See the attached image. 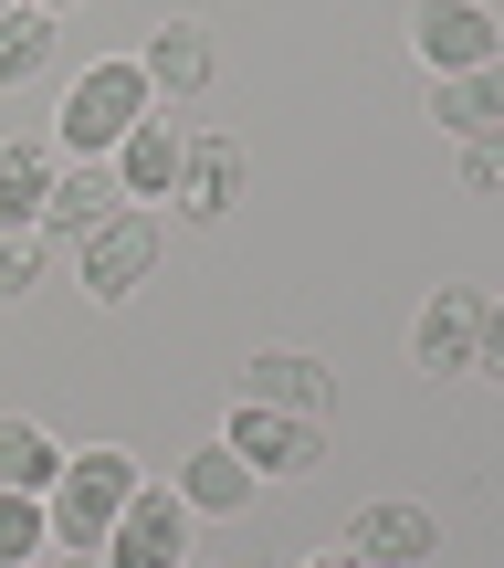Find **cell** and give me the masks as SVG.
Masks as SVG:
<instances>
[{
    "instance_id": "6",
    "label": "cell",
    "mask_w": 504,
    "mask_h": 568,
    "mask_svg": "<svg viewBox=\"0 0 504 568\" xmlns=\"http://www.w3.org/2000/svg\"><path fill=\"white\" fill-rule=\"evenodd\" d=\"M410 53H421V74H473V63H504V21L484 0H410Z\"/></svg>"
},
{
    "instance_id": "1",
    "label": "cell",
    "mask_w": 504,
    "mask_h": 568,
    "mask_svg": "<svg viewBox=\"0 0 504 568\" xmlns=\"http://www.w3.org/2000/svg\"><path fill=\"white\" fill-rule=\"evenodd\" d=\"M147 485V464L126 443H84V453H63V474H53V495H42V527H53V548H105V527L126 516V495Z\"/></svg>"
},
{
    "instance_id": "26",
    "label": "cell",
    "mask_w": 504,
    "mask_h": 568,
    "mask_svg": "<svg viewBox=\"0 0 504 568\" xmlns=\"http://www.w3.org/2000/svg\"><path fill=\"white\" fill-rule=\"evenodd\" d=\"M0 11H11V0H0Z\"/></svg>"
},
{
    "instance_id": "9",
    "label": "cell",
    "mask_w": 504,
    "mask_h": 568,
    "mask_svg": "<svg viewBox=\"0 0 504 568\" xmlns=\"http://www.w3.org/2000/svg\"><path fill=\"white\" fill-rule=\"evenodd\" d=\"M126 211V190H116V169L105 159H53V190H42V243H84L95 222H116Z\"/></svg>"
},
{
    "instance_id": "27",
    "label": "cell",
    "mask_w": 504,
    "mask_h": 568,
    "mask_svg": "<svg viewBox=\"0 0 504 568\" xmlns=\"http://www.w3.org/2000/svg\"><path fill=\"white\" fill-rule=\"evenodd\" d=\"M32 568H42V558H32Z\"/></svg>"
},
{
    "instance_id": "11",
    "label": "cell",
    "mask_w": 504,
    "mask_h": 568,
    "mask_svg": "<svg viewBox=\"0 0 504 568\" xmlns=\"http://www.w3.org/2000/svg\"><path fill=\"white\" fill-rule=\"evenodd\" d=\"M243 400L326 422V410H337V368H326V358H305V347H253V368H243Z\"/></svg>"
},
{
    "instance_id": "3",
    "label": "cell",
    "mask_w": 504,
    "mask_h": 568,
    "mask_svg": "<svg viewBox=\"0 0 504 568\" xmlns=\"http://www.w3.org/2000/svg\"><path fill=\"white\" fill-rule=\"evenodd\" d=\"M158 253H168V222H158L147 201H126L116 222H95V232L74 243V274H84V295H95V305H126L147 274H158Z\"/></svg>"
},
{
    "instance_id": "21",
    "label": "cell",
    "mask_w": 504,
    "mask_h": 568,
    "mask_svg": "<svg viewBox=\"0 0 504 568\" xmlns=\"http://www.w3.org/2000/svg\"><path fill=\"white\" fill-rule=\"evenodd\" d=\"M463 190H504V126H494V138H473V148H463Z\"/></svg>"
},
{
    "instance_id": "17",
    "label": "cell",
    "mask_w": 504,
    "mask_h": 568,
    "mask_svg": "<svg viewBox=\"0 0 504 568\" xmlns=\"http://www.w3.org/2000/svg\"><path fill=\"white\" fill-rule=\"evenodd\" d=\"M42 190H53V148L0 138V232H32L42 222Z\"/></svg>"
},
{
    "instance_id": "13",
    "label": "cell",
    "mask_w": 504,
    "mask_h": 568,
    "mask_svg": "<svg viewBox=\"0 0 504 568\" xmlns=\"http://www.w3.org/2000/svg\"><path fill=\"white\" fill-rule=\"evenodd\" d=\"M137 74H147V95H200V84H210V21L168 11L158 32L137 42Z\"/></svg>"
},
{
    "instance_id": "22",
    "label": "cell",
    "mask_w": 504,
    "mask_h": 568,
    "mask_svg": "<svg viewBox=\"0 0 504 568\" xmlns=\"http://www.w3.org/2000/svg\"><path fill=\"white\" fill-rule=\"evenodd\" d=\"M473 368H484V379H504V295L484 305V358H473Z\"/></svg>"
},
{
    "instance_id": "16",
    "label": "cell",
    "mask_w": 504,
    "mask_h": 568,
    "mask_svg": "<svg viewBox=\"0 0 504 568\" xmlns=\"http://www.w3.org/2000/svg\"><path fill=\"white\" fill-rule=\"evenodd\" d=\"M53 53H63V21L32 11V0H11V11H0V84H42Z\"/></svg>"
},
{
    "instance_id": "24",
    "label": "cell",
    "mask_w": 504,
    "mask_h": 568,
    "mask_svg": "<svg viewBox=\"0 0 504 568\" xmlns=\"http://www.w3.org/2000/svg\"><path fill=\"white\" fill-rule=\"evenodd\" d=\"M305 568H358V558H347V548H326V558H305Z\"/></svg>"
},
{
    "instance_id": "5",
    "label": "cell",
    "mask_w": 504,
    "mask_h": 568,
    "mask_svg": "<svg viewBox=\"0 0 504 568\" xmlns=\"http://www.w3.org/2000/svg\"><path fill=\"white\" fill-rule=\"evenodd\" d=\"M484 284H431V305L410 316V368L421 379H473V358H484Z\"/></svg>"
},
{
    "instance_id": "8",
    "label": "cell",
    "mask_w": 504,
    "mask_h": 568,
    "mask_svg": "<svg viewBox=\"0 0 504 568\" xmlns=\"http://www.w3.org/2000/svg\"><path fill=\"white\" fill-rule=\"evenodd\" d=\"M442 548V516L410 506V495H379V506H358V527H347V558L358 568H431Z\"/></svg>"
},
{
    "instance_id": "15",
    "label": "cell",
    "mask_w": 504,
    "mask_h": 568,
    "mask_svg": "<svg viewBox=\"0 0 504 568\" xmlns=\"http://www.w3.org/2000/svg\"><path fill=\"white\" fill-rule=\"evenodd\" d=\"M431 116L452 126V138H494L504 126V63H473V74H442V95H431Z\"/></svg>"
},
{
    "instance_id": "20",
    "label": "cell",
    "mask_w": 504,
    "mask_h": 568,
    "mask_svg": "<svg viewBox=\"0 0 504 568\" xmlns=\"http://www.w3.org/2000/svg\"><path fill=\"white\" fill-rule=\"evenodd\" d=\"M32 274H42V232H0V305L32 295Z\"/></svg>"
},
{
    "instance_id": "25",
    "label": "cell",
    "mask_w": 504,
    "mask_h": 568,
    "mask_svg": "<svg viewBox=\"0 0 504 568\" xmlns=\"http://www.w3.org/2000/svg\"><path fill=\"white\" fill-rule=\"evenodd\" d=\"M32 11H53V21H63V11H84V0H32Z\"/></svg>"
},
{
    "instance_id": "10",
    "label": "cell",
    "mask_w": 504,
    "mask_h": 568,
    "mask_svg": "<svg viewBox=\"0 0 504 568\" xmlns=\"http://www.w3.org/2000/svg\"><path fill=\"white\" fill-rule=\"evenodd\" d=\"M179 159H189V126L168 116V105H147L105 169H116V190H126V201H168V190H179Z\"/></svg>"
},
{
    "instance_id": "4",
    "label": "cell",
    "mask_w": 504,
    "mask_h": 568,
    "mask_svg": "<svg viewBox=\"0 0 504 568\" xmlns=\"http://www.w3.org/2000/svg\"><path fill=\"white\" fill-rule=\"evenodd\" d=\"M222 443L253 464V485H305V474L326 464V422H305V410H263V400H232Z\"/></svg>"
},
{
    "instance_id": "23",
    "label": "cell",
    "mask_w": 504,
    "mask_h": 568,
    "mask_svg": "<svg viewBox=\"0 0 504 568\" xmlns=\"http://www.w3.org/2000/svg\"><path fill=\"white\" fill-rule=\"evenodd\" d=\"M42 568H105L95 548H53V558H42Z\"/></svg>"
},
{
    "instance_id": "18",
    "label": "cell",
    "mask_w": 504,
    "mask_h": 568,
    "mask_svg": "<svg viewBox=\"0 0 504 568\" xmlns=\"http://www.w3.org/2000/svg\"><path fill=\"white\" fill-rule=\"evenodd\" d=\"M63 474V443L42 422H0V495H53Z\"/></svg>"
},
{
    "instance_id": "12",
    "label": "cell",
    "mask_w": 504,
    "mask_h": 568,
    "mask_svg": "<svg viewBox=\"0 0 504 568\" xmlns=\"http://www.w3.org/2000/svg\"><path fill=\"white\" fill-rule=\"evenodd\" d=\"M243 148L232 138H189V159H179V190H168V201H179V222H232V211H243Z\"/></svg>"
},
{
    "instance_id": "7",
    "label": "cell",
    "mask_w": 504,
    "mask_h": 568,
    "mask_svg": "<svg viewBox=\"0 0 504 568\" xmlns=\"http://www.w3.org/2000/svg\"><path fill=\"white\" fill-rule=\"evenodd\" d=\"M189 527H200V516L179 506V485H137L95 558H105V568H189Z\"/></svg>"
},
{
    "instance_id": "2",
    "label": "cell",
    "mask_w": 504,
    "mask_h": 568,
    "mask_svg": "<svg viewBox=\"0 0 504 568\" xmlns=\"http://www.w3.org/2000/svg\"><path fill=\"white\" fill-rule=\"evenodd\" d=\"M147 74H137V53H105V63H84L74 84H63V105H53V159H116L126 148V126L147 116Z\"/></svg>"
},
{
    "instance_id": "14",
    "label": "cell",
    "mask_w": 504,
    "mask_h": 568,
    "mask_svg": "<svg viewBox=\"0 0 504 568\" xmlns=\"http://www.w3.org/2000/svg\"><path fill=\"white\" fill-rule=\"evenodd\" d=\"M168 485H179L189 516H243V506H253V464H243L232 443H200L179 474H168Z\"/></svg>"
},
{
    "instance_id": "19",
    "label": "cell",
    "mask_w": 504,
    "mask_h": 568,
    "mask_svg": "<svg viewBox=\"0 0 504 568\" xmlns=\"http://www.w3.org/2000/svg\"><path fill=\"white\" fill-rule=\"evenodd\" d=\"M53 548V527H42V495H0V568H32Z\"/></svg>"
}]
</instances>
